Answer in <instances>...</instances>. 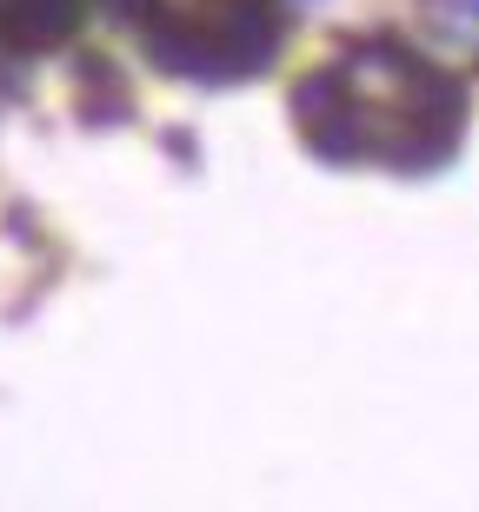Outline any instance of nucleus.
Returning <instances> with one entry per match:
<instances>
[{"label":"nucleus","instance_id":"f257e3e1","mask_svg":"<svg viewBox=\"0 0 479 512\" xmlns=\"http://www.w3.org/2000/svg\"><path fill=\"white\" fill-rule=\"evenodd\" d=\"M293 120L333 167L380 160L393 173H433L466 133V87L400 40H366L293 87Z\"/></svg>","mask_w":479,"mask_h":512},{"label":"nucleus","instance_id":"f03ea898","mask_svg":"<svg viewBox=\"0 0 479 512\" xmlns=\"http://www.w3.org/2000/svg\"><path fill=\"white\" fill-rule=\"evenodd\" d=\"M280 40H287V20L273 0H200L167 27H154L147 47L167 74L200 80V87H233L260 74L280 54Z\"/></svg>","mask_w":479,"mask_h":512},{"label":"nucleus","instance_id":"7ed1b4c3","mask_svg":"<svg viewBox=\"0 0 479 512\" xmlns=\"http://www.w3.org/2000/svg\"><path fill=\"white\" fill-rule=\"evenodd\" d=\"M80 27V0H0V40L7 47H54Z\"/></svg>","mask_w":479,"mask_h":512},{"label":"nucleus","instance_id":"20e7f679","mask_svg":"<svg viewBox=\"0 0 479 512\" xmlns=\"http://www.w3.org/2000/svg\"><path fill=\"white\" fill-rule=\"evenodd\" d=\"M440 27H446V34H460V40H479V0H446Z\"/></svg>","mask_w":479,"mask_h":512},{"label":"nucleus","instance_id":"39448f33","mask_svg":"<svg viewBox=\"0 0 479 512\" xmlns=\"http://www.w3.org/2000/svg\"><path fill=\"white\" fill-rule=\"evenodd\" d=\"M147 7L154 0H107V14H120V20H147Z\"/></svg>","mask_w":479,"mask_h":512}]
</instances>
